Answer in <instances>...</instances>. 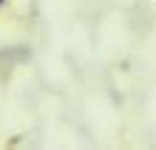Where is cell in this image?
Instances as JSON below:
<instances>
[{
	"label": "cell",
	"mask_w": 156,
	"mask_h": 150,
	"mask_svg": "<svg viewBox=\"0 0 156 150\" xmlns=\"http://www.w3.org/2000/svg\"><path fill=\"white\" fill-rule=\"evenodd\" d=\"M3 9H9V0H0V12H3Z\"/></svg>",
	"instance_id": "obj_1"
}]
</instances>
